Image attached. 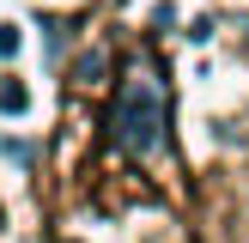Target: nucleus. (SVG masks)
<instances>
[{"mask_svg": "<svg viewBox=\"0 0 249 243\" xmlns=\"http://www.w3.org/2000/svg\"><path fill=\"white\" fill-rule=\"evenodd\" d=\"M158 134H164V97L152 85H128L116 97V116H109V140L128 152H152Z\"/></svg>", "mask_w": 249, "mask_h": 243, "instance_id": "f257e3e1", "label": "nucleus"}, {"mask_svg": "<svg viewBox=\"0 0 249 243\" xmlns=\"http://www.w3.org/2000/svg\"><path fill=\"white\" fill-rule=\"evenodd\" d=\"M18 43H24V36H18V24H0V61H12V55H18Z\"/></svg>", "mask_w": 249, "mask_h": 243, "instance_id": "7ed1b4c3", "label": "nucleus"}, {"mask_svg": "<svg viewBox=\"0 0 249 243\" xmlns=\"http://www.w3.org/2000/svg\"><path fill=\"white\" fill-rule=\"evenodd\" d=\"M73 73H79L85 85H97V73H104V55H85V61H79V67H73Z\"/></svg>", "mask_w": 249, "mask_h": 243, "instance_id": "20e7f679", "label": "nucleus"}, {"mask_svg": "<svg viewBox=\"0 0 249 243\" xmlns=\"http://www.w3.org/2000/svg\"><path fill=\"white\" fill-rule=\"evenodd\" d=\"M24 109H31L24 79H0V116H24Z\"/></svg>", "mask_w": 249, "mask_h": 243, "instance_id": "f03ea898", "label": "nucleus"}]
</instances>
